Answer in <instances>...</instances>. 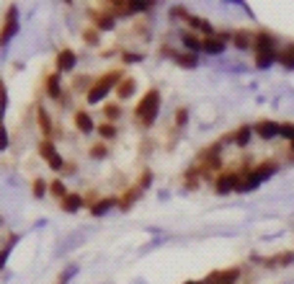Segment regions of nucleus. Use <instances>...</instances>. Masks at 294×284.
Returning <instances> with one entry per match:
<instances>
[{
	"label": "nucleus",
	"mask_w": 294,
	"mask_h": 284,
	"mask_svg": "<svg viewBox=\"0 0 294 284\" xmlns=\"http://www.w3.org/2000/svg\"><path fill=\"white\" fill-rule=\"evenodd\" d=\"M253 132L258 134V137H263V140H271V137H276L281 132V124L271 122V119H263V122H258V124L253 127Z\"/></svg>",
	"instance_id": "423d86ee"
},
{
	"label": "nucleus",
	"mask_w": 294,
	"mask_h": 284,
	"mask_svg": "<svg viewBox=\"0 0 294 284\" xmlns=\"http://www.w3.org/2000/svg\"><path fill=\"white\" fill-rule=\"evenodd\" d=\"M237 277H240V269L232 266V269H225V271H212L204 279V284H235Z\"/></svg>",
	"instance_id": "39448f33"
},
{
	"label": "nucleus",
	"mask_w": 294,
	"mask_h": 284,
	"mask_svg": "<svg viewBox=\"0 0 294 284\" xmlns=\"http://www.w3.org/2000/svg\"><path fill=\"white\" fill-rule=\"evenodd\" d=\"M292 261H294V253L289 251V253H279V259H269L266 263H269V266H287Z\"/></svg>",
	"instance_id": "a878e982"
},
{
	"label": "nucleus",
	"mask_w": 294,
	"mask_h": 284,
	"mask_svg": "<svg viewBox=\"0 0 294 284\" xmlns=\"http://www.w3.org/2000/svg\"><path fill=\"white\" fill-rule=\"evenodd\" d=\"M150 181H152V173L150 171H142V178H140V184H137V186L145 189V186H150Z\"/></svg>",
	"instance_id": "c9c22d12"
},
{
	"label": "nucleus",
	"mask_w": 294,
	"mask_h": 284,
	"mask_svg": "<svg viewBox=\"0 0 294 284\" xmlns=\"http://www.w3.org/2000/svg\"><path fill=\"white\" fill-rule=\"evenodd\" d=\"M284 67H294V47H287L284 52H279V57H276Z\"/></svg>",
	"instance_id": "393cba45"
},
{
	"label": "nucleus",
	"mask_w": 294,
	"mask_h": 284,
	"mask_svg": "<svg viewBox=\"0 0 294 284\" xmlns=\"http://www.w3.org/2000/svg\"><path fill=\"white\" fill-rule=\"evenodd\" d=\"M279 134H281V137H287L289 142H294V124H292V122H284V124H281V132H279Z\"/></svg>",
	"instance_id": "72a5a7b5"
},
{
	"label": "nucleus",
	"mask_w": 294,
	"mask_h": 284,
	"mask_svg": "<svg viewBox=\"0 0 294 284\" xmlns=\"http://www.w3.org/2000/svg\"><path fill=\"white\" fill-rule=\"evenodd\" d=\"M140 194H142V189H140V186L126 189L124 194L119 197V209H124V212H126V209H132V204H134L137 199H140Z\"/></svg>",
	"instance_id": "9d476101"
},
{
	"label": "nucleus",
	"mask_w": 294,
	"mask_h": 284,
	"mask_svg": "<svg viewBox=\"0 0 294 284\" xmlns=\"http://www.w3.org/2000/svg\"><path fill=\"white\" fill-rule=\"evenodd\" d=\"M183 44H186V49L191 52H201V39H196V36H191V34H183Z\"/></svg>",
	"instance_id": "c85d7f7f"
},
{
	"label": "nucleus",
	"mask_w": 294,
	"mask_h": 284,
	"mask_svg": "<svg viewBox=\"0 0 294 284\" xmlns=\"http://www.w3.org/2000/svg\"><path fill=\"white\" fill-rule=\"evenodd\" d=\"M114 207H119V197H106V199H98V201H93V207H90V215L101 217V215H106L108 209H114Z\"/></svg>",
	"instance_id": "1a4fd4ad"
},
{
	"label": "nucleus",
	"mask_w": 294,
	"mask_h": 284,
	"mask_svg": "<svg viewBox=\"0 0 294 284\" xmlns=\"http://www.w3.org/2000/svg\"><path fill=\"white\" fill-rule=\"evenodd\" d=\"M106 155H108V150H106L104 142H98V145L90 148V158H106Z\"/></svg>",
	"instance_id": "2f4dec72"
},
{
	"label": "nucleus",
	"mask_w": 294,
	"mask_h": 284,
	"mask_svg": "<svg viewBox=\"0 0 294 284\" xmlns=\"http://www.w3.org/2000/svg\"><path fill=\"white\" fill-rule=\"evenodd\" d=\"M201 49L209 54H219L225 49V39L222 36H207V39H201Z\"/></svg>",
	"instance_id": "ddd939ff"
},
{
	"label": "nucleus",
	"mask_w": 294,
	"mask_h": 284,
	"mask_svg": "<svg viewBox=\"0 0 294 284\" xmlns=\"http://www.w3.org/2000/svg\"><path fill=\"white\" fill-rule=\"evenodd\" d=\"M122 62H124V65H132V62H142V54H137V52H122Z\"/></svg>",
	"instance_id": "473e14b6"
},
{
	"label": "nucleus",
	"mask_w": 294,
	"mask_h": 284,
	"mask_svg": "<svg viewBox=\"0 0 294 284\" xmlns=\"http://www.w3.org/2000/svg\"><path fill=\"white\" fill-rule=\"evenodd\" d=\"M292 153H294V142H292Z\"/></svg>",
	"instance_id": "4c0bfd02"
},
{
	"label": "nucleus",
	"mask_w": 294,
	"mask_h": 284,
	"mask_svg": "<svg viewBox=\"0 0 294 284\" xmlns=\"http://www.w3.org/2000/svg\"><path fill=\"white\" fill-rule=\"evenodd\" d=\"M122 70H108L106 75H101L96 83H93V88L88 90V104H98L101 98H104L108 90H114V88H119V83H122Z\"/></svg>",
	"instance_id": "7ed1b4c3"
},
{
	"label": "nucleus",
	"mask_w": 294,
	"mask_h": 284,
	"mask_svg": "<svg viewBox=\"0 0 294 284\" xmlns=\"http://www.w3.org/2000/svg\"><path fill=\"white\" fill-rule=\"evenodd\" d=\"M90 18L96 21V29H114V13L111 11H90Z\"/></svg>",
	"instance_id": "6e6552de"
},
{
	"label": "nucleus",
	"mask_w": 294,
	"mask_h": 284,
	"mask_svg": "<svg viewBox=\"0 0 294 284\" xmlns=\"http://www.w3.org/2000/svg\"><path fill=\"white\" fill-rule=\"evenodd\" d=\"M75 124H78V130H80L83 134H90V132L96 130V124H93V119H90V114L83 111V109H78V111H75Z\"/></svg>",
	"instance_id": "f8f14e48"
},
{
	"label": "nucleus",
	"mask_w": 294,
	"mask_h": 284,
	"mask_svg": "<svg viewBox=\"0 0 294 284\" xmlns=\"http://www.w3.org/2000/svg\"><path fill=\"white\" fill-rule=\"evenodd\" d=\"M196 176H201V173H196V171H189V173H186V178H183V186H186V189H196V186H199Z\"/></svg>",
	"instance_id": "7c9ffc66"
},
{
	"label": "nucleus",
	"mask_w": 294,
	"mask_h": 284,
	"mask_svg": "<svg viewBox=\"0 0 294 284\" xmlns=\"http://www.w3.org/2000/svg\"><path fill=\"white\" fill-rule=\"evenodd\" d=\"M186 122H189V111H186V109H178V111H176V124L183 127Z\"/></svg>",
	"instance_id": "f704fd0d"
},
{
	"label": "nucleus",
	"mask_w": 294,
	"mask_h": 284,
	"mask_svg": "<svg viewBox=\"0 0 294 284\" xmlns=\"http://www.w3.org/2000/svg\"><path fill=\"white\" fill-rule=\"evenodd\" d=\"M36 119H39V127H42V134H44V140H52V119L47 114V109H36Z\"/></svg>",
	"instance_id": "2eb2a0df"
},
{
	"label": "nucleus",
	"mask_w": 294,
	"mask_h": 284,
	"mask_svg": "<svg viewBox=\"0 0 294 284\" xmlns=\"http://www.w3.org/2000/svg\"><path fill=\"white\" fill-rule=\"evenodd\" d=\"M232 42L237 49H253V42H255V34H248V31H235L232 34Z\"/></svg>",
	"instance_id": "dca6fc26"
},
{
	"label": "nucleus",
	"mask_w": 294,
	"mask_h": 284,
	"mask_svg": "<svg viewBox=\"0 0 294 284\" xmlns=\"http://www.w3.org/2000/svg\"><path fill=\"white\" fill-rule=\"evenodd\" d=\"M186 284H204V282H186Z\"/></svg>",
	"instance_id": "e433bc0d"
},
{
	"label": "nucleus",
	"mask_w": 294,
	"mask_h": 284,
	"mask_svg": "<svg viewBox=\"0 0 294 284\" xmlns=\"http://www.w3.org/2000/svg\"><path fill=\"white\" fill-rule=\"evenodd\" d=\"M39 155H42L47 163L57 158V148H54V142H52V140H42V142H39Z\"/></svg>",
	"instance_id": "aec40b11"
},
{
	"label": "nucleus",
	"mask_w": 294,
	"mask_h": 284,
	"mask_svg": "<svg viewBox=\"0 0 294 284\" xmlns=\"http://www.w3.org/2000/svg\"><path fill=\"white\" fill-rule=\"evenodd\" d=\"M49 194H52L54 199H60V201H62V199H65V197L70 194V191L65 189V184H62V181H60V178H54V181H52V184H49Z\"/></svg>",
	"instance_id": "4be33fe9"
},
{
	"label": "nucleus",
	"mask_w": 294,
	"mask_h": 284,
	"mask_svg": "<svg viewBox=\"0 0 294 284\" xmlns=\"http://www.w3.org/2000/svg\"><path fill=\"white\" fill-rule=\"evenodd\" d=\"M189 26H194V31H199V34H204V39H207V36H217V34H214V29H212V23H209L207 18L189 16Z\"/></svg>",
	"instance_id": "9b49d317"
},
{
	"label": "nucleus",
	"mask_w": 294,
	"mask_h": 284,
	"mask_svg": "<svg viewBox=\"0 0 294 284\" xmlns=\"http://www.w3.org/2000/svg\"><path fill=\"white\" fill-rule=\"evenodd\" d=\"M251 132H253V127H240V130H235L232 140L243 148V145H248V140H251Z\"/></svg>",
	"instance_id": "5701e85b"
},
{
	"label": "nucleus",
	"mask_w": 294,
	"mask_h": 284,
	"mask_svg": "<svg viewBox=\"0 0 294 284\" xmlns=\"http://www.w3.org/2000/svg\"><path fill=\"white\" fill-rule=\"evenodd\" d=\"M83 42H85L88 47H98L101 34H98V29H96V26H93V29H85V31H83Z\"/></svg>",
	"instance_id": "b1692460"
},
{
	"label": "nucleus",
	"mask_w": 294,
	"mask_h": 284,
	"mask_svg": "<svg viewBox=\"0 0 294 284\" xmlns=\"http://www.w3.org/2000/svg\"><path fill=\"white\" fill-rule=\"evenodd\" d=\"M47 181H44V178H36L34 181V184H31V191H34V197H44V194H47Z\"/></svg>",
	"instance_id": "c756f323"
},
{
	"label": "nucleus",
	"mask_w": 294,
	"mask_h": 284,
	"mask_svg": "<svg viewBox=\"0 0 294 284\" xmlns=\"http://www.w3.org/2000/svg\"><path fill=\"white\" fill-rule=\"evenodd\" d=\"M253 49H255V67H258V70L269 67L271 62L279 57V52H276V42H273V36H271V34H266V31H258V34H255Z\"/></svg>",
	"instance_id": "f257e3e1"
},
{
	"label": "nucleus",
	"mask_w": 294,
	"mask_h": 284,
	"mask_svg": "<svg viewBox=\"0 0 294 284\" xmlns=\"http://www.w3.org/2000/svg\"><path fill=\"white\" fill-rule=\"evenodd\" d=\"M98 134L104 140H111V137H116V127L111 122H104V124H98Z\"/></svg>",
	"instance_id": "cd10ccee"
},
{
	"label": "nucleus",
	"mask_w": 294,
	"mask_h": 284,
	"mask_svg": "<svg viewBox=\"0 0 294 284\" xmlns=\"http://www.w3.org/2000/svg\"><path fill=\"white\" fill-rule=\"evenodd\" d=\"M85 204V199H83L80 194H67L65 199L60 201V207H62V212H78V209Z\"/></svg>",
	"instance_id": "4468645a"
},
{
	"label": "nucleus",
	"mask_w": 294,
	"mask_h": 284,
	"mask_svg": "<svg viewBox=\"0 0 294 284\" xmlns=\"http://www.w3.org/2000/svg\"><path fill=\"white\" fill-rule=\"evenodd\" d=\"M134 88H137V80L134 78H124L122 83H119V88H116V96L119 98H129L134 93Z\"/></svg>",
	"instance_id": "a211bd4d"
},
{
	"label": "nucleus",
	"mask_w": 294,
	"mask_h": 284,
	"mask_svg": "<svg viewBox=\"0 0 294 284\" xmlns=\"http://www.w3.org/2000/svg\"><path fill=\"white\" fill-rule=\"evenodd\" d=\"M16 31V11L11 8V11L5 13V21H3V42H8Z\"/></svg>",
	"instance_id": "f3484780"
},
{
	"label": "nucleus",
	"mask_w": 294,
	"mask_h": 284,
	"mask_svg": "<svg viewBox=\"0 0 294 284\" xmlns=\"http://www.w3.org/2000/svg\"><path fill=\"white\" fill-rule=\"evenodd\" d=\"M104 114H106L108 122H116V119L122 116V106H119V104H106L104 106Z\"/></svg>",
	"instance_id": "bb28decb"
},
{
	"label": "nucleus",
	"mask_w": 294,
	"mask_h": 284,
	"mask_svg": "<svg viewBox=\"0 0 294 284\" xmlns=\"http://www.w3.org/2000/svg\"><path fill=\"white\" fill-rule=\"evenodd\" d=\"M75 65H78V54L72 49H60V54H57V72H70Z\"/></svg>",
	"instance_id": "0eeeda50"
},
{
	"label": "nucleus",
	"mask_w": 294,
	"mask_h": 284,
	"mask_svg": "<svg viewBox=\"0 0 294 284\" xmlns=\"http://www.w3.org/2000/svg\"><path fill=\"white\" fill-rule=\"evenodd\" d=\"M243 184V173H222V176H217L214 181V191L217 194H230V191H237Z\"/></svg>",
	"instance_id": "20e7f679"
},
{
	"label": "nucleus",
	"mask_w": 294,
	"mask_h": 284,
	"mask_svg": "<svg viewBox=\"0 0 294 284\" xmlns=\"http://www.w3.org/2000/svg\"><path fill=\"white\" fill-rule=\"evenodd\" d=\"M47 96H49V98H60V96H62V90H60V78H57V72H52V75L47 78Z\"/></svg>",
	"instance_id": "412c9836"
},
{
	"label": "nucleus",
	"mask_w": 294,
	"mask_h": 284,
	"mask_svg": "<svg viewBox=\"0 0 294 284\" xmlns=\"http://www.w3.org/2000/svg\"><path fill=\"white\" fill-rule=\"evenodd\" d=\"M176 65H181V67H196V54L194 52H176Z\"/></svg>",
	"instance_id": "6ab92c4d"
},
{
	"label": "nucleus",
	"mask_w": 294,
	"mask_h": 284,
	"mask_svg": "<svg viewBox=\"0 0 294 284\" xmlns=\"http://www.w3.org/2000/svg\"><path fill=\"white\" fill-rule=\"evenodd\" d=\"M158 111H160V90L150 88V90H147V93L140 98V104H137L134 114H137V119H140L145 127H152Z\"/></svg>",
	"instance_id": "f03ea898"
}]
</instances>
